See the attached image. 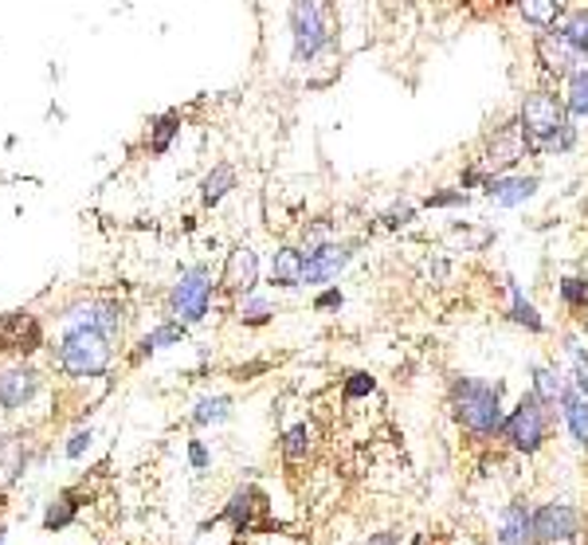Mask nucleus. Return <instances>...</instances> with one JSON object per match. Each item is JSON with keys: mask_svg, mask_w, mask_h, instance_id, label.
Here are the masks:
<instances>
[{"mask_svg": "<svg viewBox=\"0 0 588 545\" xmlns=\"http://www.w3.org/2000/svg\"><path fill=\"white\" fill-rule=\"evenodd\" d=\"M514 118L530 158H565L580 146V123H573L565 98L553 86H533L530 94H522Z\"/></svg>", "mask_w": 588, "mask_h": 545, "instance_id": "obj_1", "label": "nucleus"}, {"mask_svg": "<svg viewBox=\"0 0 588 545\" xmlns=\"http://www.w3.org/2000/svg\"><path fill=\"white\" fill-rule=\"evenodd\" d=\"M451 413L475 440H495L503 424V385L498 381H479V376H456L448 389Z\"/></svg>", "mask_w": 588, "mask_h": 545, "instance_id": "obj_2", "label": "nucleus"}, {"mask_svg": "<svg viewBox=\"0 0 588 545\" xmlns=\"http://www.w3.org/2000/svg\"><path fill=\"white\" fill-rule=\"evenodd\" d=\"M550 432H553V408H545L542 401H538V393L530 389V393L518 396V405L503 416L495 440H503L506 448L518 455H538L545 448V440H550Z\"/></svg>", "mask_w": 588, "mask_h": 545, "instance_id": "obj_3", "label": "nucleus"}, {"mask_svg": "<svg viewBox=\"0 0 588 545\" xmlns=\"http://www.w3.org/2000/svg\"><path fill=\"white\" fill-rule=\"evenodd\" d=\"M290 24V47H295V63L310 67L318 56H326L334 47V32H330V20L322 0H290L287 12Z\"/></svg>", "mask_w": 588, "mask_h": 545, "instance_id": "obj_4", "label": "nucleus"}, {"mask_svg": "<svg viewBox=\"0 0 588 545\" xmlns=\"http://www.w3.org/2000/svg\"><path fill=\"white\" fill-rule=\"evenodd\" d=\"M59 369L67 376H103L111 369V338L91 326H67L59 341Z\"/></svg>", "mask_w": 588, "mask_h": 545, "instance_id": "obj_5", "label": "nucleus"}, {"mask_svg": "<svg viewBox=\"0 0 588 545\" xmlns=\"http://www.w3.org/2000/svg\"><path fill=\"white\" fill-rule=\"evenodd\" d=\"M212 267L208 264H193L181 271V279L173 282V291H169V311L177 314V322L185 326H196V322L208 318V306H212Z\"/></svg>", "mask_w": 588, "mask_h": 545, "instance_id": "obj_6", "label": "nucleus"}, {"mask_svg": "<svg viewBox=\"0 0 588 545\" xmlns=\"http://www.w3.org/2000/svg\"><path fill=\"white\" fill-rule=\"evenodd\" d=\"M526 158H530V153H526V138H522V130H518V118H510V123L495 126V130L486 134L479 165H483L491 177H498V173H514Z\"/></svg>", "mask_w": 588, "mask_h": 545, "instance_id": "obj_7", "label": "nucleus"}, {"mask_svg": "<svg viewBox=\"0 0 588 545\" xmlns=\"http://www.w3.org/2000/svg\"><path fill=\"white\" fill-rule=\"evenodd\" d=\"M580 530H585V514L573 502H545V507L533 510V542L561 545L573 542Z\"/></svg>", "mask_w": 588, "mask_h": 545, "instance_id": "obj_8", "label": "nucleus"}, {"mask_svg": "<svg viewBox=\"0 0 588 545\" xmlns=\"http://www.w3.org/2000/svg\"><path fill=\"white\" fill-rule=\"evenodd\" d=\"M349 259H354V244H337V240L302 247V282L330 287L349 267Z\"/></svg>", "mask_w": 588, "mask_h": 545, "instance_id": "obj_9", "label": "nucleus"}, {"mask_svg": "<svg viewBox=\"0 0 588 545\" xmlns=\"http://www.w3.org/2000/svg\"><path fill=\"white\" fill-rule=\"evenodd\" d=\"M530 51H533L538 71H542L550 83H565V76H569L573 67H580V56L557 36V32H533Z\"/></svg>", "mask_w": 588, "mask_h": 545, "instance_id": "obj_10", "label": "nucleus"}, {"mask_svg": "<svg viewBox=\"0 0 588 545\" xmlns=\"http://www.w3.org/2000/svg\"><path fill=\"white\" fill-rule=\"evenodd\" d=\"M263 514H267V495H263L260 487H240L232 499H228L220 522H228L235 534H252V530H260V526L267 530Z\"/></svg>", "mask_w": 588, "mask_h": 545, "instance_id": "obj_11", "label": "nucleus"}, {"mask_svg": "<svg viewBox=\"0 0 588 545\" xmlns=\"http://www.w3.org/2000/svg\"><path fill=\"white\" fill-rule=\"evenodd\" d=\"M255 282H260V255L252 244H235L224 259V271H220V287L232 294H252Z\"/></svg>", "mask_w": 588, "mask_h": 545, "instance_id": "obj_12", "label": "nucleus"}, {"mask_svg": "<svg viewBox=\"0 0 588 545\" xmlns=\"http://www.w3.org/2000/svg\"><path fill=\"white\" fill-rule=\"evenodd\" d=\"M538 188H542V177H533V173H498L486 181L483 193L498 208H522L526 200L538 197Z\"/></svg>", "mask_w": 588, "mask_h": 545, "instance_id": "obj_13", "label": "nucleus"}, {"mask_svg": "<svg viewBox=\"0 0 588 545\" xmlns=\"http://www.w3.org/2000/svg\"><path fill=\"white\" fill-rule=\"evenodd\" d=\"M122 322H126V311H122V302L114 299H99V302H87V306H76V311L67 314V326H91L106 338H118L122 334Z\"/></svg>", "mask_w": 588, "mask_h": 545, "instance_id": "obj_14", "label": "nucleus"}, {"mask_svg": "<svg viewBox=\"0 0 588 545\" xmlns=\"http://www.w3.org/2000/svg\"><path fill=\"white\" fill-rule=\"evenodd\" d=\"M44 346V329L32 314H4L0 318V349L4 353H36Z\"/></svg>", "mask_w": 588, "mask_h": 545, "instance_id": "obj_15", "label": "nucleus"}, {"mask_svg": "<svg viewBox=\"0 0 588 545\" xmlns=\"http://www.w3.org/2000/svg\"><path fill=\"white\" fill-rule=\"evenodd\" d=\"M39 389V373L28 366H16V369H4L0 373V408H9V413H16V408H24L36 396Z\"/></svg>", "mask_w": 588, "mask_h": 545, "instance_id": "obj_16", "label": "nucleus"}, {"mask_svg": "<svg viewBox=\"0 0 588 545\" xmlns=\"http://www.w3.org/2000/svg\"><path fill=\"white\" fill-rule=\"evenodd\" d=\"M550 32H557L580 56V63H588V4H565Z\"/></svg>", "mask_w": 588, "mask_h": 545, "instance_id": "obj_17", "label": "nucleus"}, {"mask_svg": "<svg viewBox=\"0 0 588 545\" xmlns=\"http://www.w3.org/2000/svg\"><path fill=\"white\" fill-rule=\"evenodd\" d=\"M498 542L503 545H530L533 542V510L526 502H510L498 514Z\"/></svg>", "mask_w": 588, "mask_h": 545, "instance_id": "obj_18", "label": "nucleus"}, {"mask_svg": "<svg viewBox=\"0 0 588 545\" xmlns=\"http://www.w3.org/2000/svg\"><path fill=\"white\" fill-rule=\"evenodd\" d=\"M561 420H565L573 440L588 448V401L580 396L577 385H565V393H561Z\"/></svg>", "mask_w": 588, "mask_h": 545, "instance_id": "obj_19", "label": "nucleus"}, {"mask_svg": "<svg viewBox=\"0 0 588 545\" xmlns=\"http://www.w3.org/2000/svg\"><path fill=\"white\" fill-rule=\"evenodd\" d=\"M561 98H565V111H569L573 123H588V63L573 67L569 76H565Z\"/></svg>", "mask_w": 588, "mask_h": 545, "instance_id": "obj_20", "label": "nucleus"}, {"mask_svg": "<svg viewBox=\"0 0 588 545\" xmlns=\"http://www.w3.org/2000/svg\"><path fill=\"white\" fill-rule=\"evenodd\" d=\"M235 181H240V177H235L232 161H220V165H212V170L205 173V181H200V205L216 208L235 188Z\"/></svg>", "mask_w": 588, "mask_h": 545, "instance_id": "obj_21", "label": "nucleus"}, {"mask_svg": "<svg viewBox=\"0 0 588 545\" xmlns=\"http://www.w3.org/2000/svg\"><path fill=\"white\" fill-rule=\"evenodd\" d=\"M565 385H569V381H565L553 366H533L530 369V389L538 393V401H542L545 408H553V413L561 408V393H565Z\"/></svg>", "mask_w": 588, "mask_h": 545, "instance_id": "obj_22", "label": "nucleus"}, {"mask_svg": "<svg viewBox=\"0 0 588 545\" xmlns=\"http://www.w3.org/2000/svg\"><path fill=\"white\" fill-rule=\"evenodd\" d=\"M272 287H302V247H279L272 259Z\"/></svg>", "mask_w": 588, "mask_h": 545, "instance_id": "obj_23", "label": "nucleus"}, {"mask_svg": "<svg viewBox=\"0 0 588 545\" xmlns=\"http://www.w3.org/2000/svg\"><path fill=\"white\" fill-rule=\"evenodd\" d=\"M561 9H565V0H518V4H514V12H518L533 32H550L553 24H557Z\"/></svg>", "mask_w": 588, "mask_h": 545, "instance_id": "obj_24", "label": "nucleus"}, {"mask_svg": "<svg viewBox=\"0 0 588 545\" xmlns=\"http://www.w3.org/2000/svg\"><path fill=\"white\" fill-rule=\"evenodd\" d=\"M188 338V326L185 322H161L158 329H153V334H146V338L138 341V353H134V358H150V353H158V349H165V346H181V341Z\"/></svg>", "mask_w": 588, "mask_h": 545, "instance_id": "obj_25", "label": "nucleus"}, {"mask_svg": "<svg viewBox=\"0 0 588 545\" xmlns=\"http://www.w3.org/2000/svg\"><path fill=\"white\" fill-rule=\"evenodd\" d=\"M506 287H510V322L514 326L530 329V334H545V318L538 314V306L522 294V287H518L514 279H506Z\"/></svg>", "mask_w": 588, "mask_h": 545, "instance_id": "obj_26", "label": "nucleus"}, {"mask_svg": "<svg viewBox=\"0 0 588 545\" xmlns=\"http://www.w3.org/2000/svg\"><path fill=\"white\" fill-rule=\"evenodd\" d=\"M181 134V111H165L158 114L150 123V134H146V146H150L153 158H161V153H169V146H173V138Z\"/></svg>", "mask_w": 588, "mask_h": 545, "instance_id": "obj_27", "label": "nucleus"}, {"mask_svg": "<svg viewBox=\"0 0 588 545\" xmlns=\"http://www.w3.org/2000/svg\"><path fill=\"white\" fill-rule=\"evenodd\" d=\"M28 463V452H24V440H0V487H12L20 479V471Z\"/></svg>", "mask_w": 588, "mask_h": 545, "instance_id": "obj_28", "label": "nucleus"}, {"mask_svg": "<svg viewBox=\"0 0 588 545\" xmlns=\"http://www.w3.org/2000/svg\"><path fill=\"white\" fill-rule=\"evenodd\" d=\"M557 299L561 306L569 314H588V279L585 275H565V279H557Z\"/></svg>", "mask_w": 588, "mask_h": 545, "instance_id": "obj_29", "label": "nucleus"}, {"mask_svg": "<svg viewBox=\"0 0 588 545\" xmlns=\"http://www.w3.org/2000/svg\"><path fill=\"white\" fill-rule=\"evenodd\" d=\"M310 448H314V424L302 420L283 432V460L287 463H302L310 455Z\"/></svg>", "mask_w": 588, "mask_h": 545, "instance_id": "obj_30", "label": "nucleus"}, {"mask_svg": "<svg viewBox=\"0 0 588 545\" xmlns=\"http://www.w3.org/2000/svg\"><path fill=\"white\" fill-rule=\"evenodd\" d=\"M232 416V396H200L193 408V424L196 428H212V424H224Z\"/></svg>", "mask_w": 588, "mask_h": 545, "instance_id": "obj_31", "label": "nucleus"}, {"mask_svg": "<svg viewBox=\"0 0 588 545\" xmlns=\"http://www.w3.org/2000/svg\"><path fill=\"white\" fill-rule=\"evenodd\" d=\"M240 322L243 326H267V322L275 318V302L272 299H260V294H243L240 299Z\"/></svg>", "mask_w": 588, "mask_h": 545, "instance_id": "obj_32", "label": "nucleus"}, {"mask_svg": "<svg viewBox=\"0 0 588 545\" xmlns=\"http://www.w3.org/2000/svg\"><path fill=\"white\" fill-rule=\"evenodd\" d=\"M76 514H79L76 495H59V499L51 502V507H47L44 530H64V526H71V522H76Z\"/></svg>", "mask_w": 588, "mask_h": 545, "instance_id": "obj_33", "label": "nucleus"}, {"mask_svg": "<svg viewBox=\"0 0 588 545\" xmlns=\"http://www.w3.org/2000/svg\"><path fill=\"white\" fill-rule=\"evenodd\" d=\"M471 197L463 193V188H439V193H428V197L420 200V208H468Z\"/></svg>", "mask_w": 588, "mask_h": 545, "instance_id": "obj_34", "label": "nucleus"}, {"mask_svg": "<svg viewBox=\"0 0 588 545\" xmlns=\"http://www.w3.org/2000/svg\"><path fill=\"white\" fill-rule=\"evenodd\" d=\"M373 393H377V376L361 373V369L349 373L346 385H342V396H346V401H365V396H373Z\"/></svg>", "mask_w": 588, "mask_h": 545, "instance_id": "obj_35", "label": "nucleus"}, {"mask_svg": "<svg viewBox=\"0 0 588 545\" xmlns=\"http://www.w3.org/2000/svg\"><path fill=\"white\" fill-rule=\"evenodd\" d=\"M342 306H346V294L337 291L334 282H330V287H322V291L314 294V311H318V314H326V311H342Z\"/></svg>", "mask_w": 588, "mask_h": 545, "instance_id": "obj_36", "label": "nucleus"}, {"mask_svg": "<svg viewBox=\"0 0 588 545\" xmlns=\"http://www.w3.org/2000/svg\"><path fill=\"white\" fill-rule=\"evenodd\" d=\"M416 212H420V208L404 200V205H392L381 220H384V228H404V224H412V220H416Z\"/></svg>", "mask_w": 588, "mask_h": 545, "instance_id": "obj_37", "label": "nucleus"}, {"mask_svg": "<svg viewBox=\"0 0 588 545\" xmlns=\"http://www.w3.org/2000/svg\"><path fill=\"white\" fill-rule=\"evenodd\" d=\"M486 181H491V173H486L483 165H479V161L459 173V188H463V193H468V188H486Z\"/></svg>", "mask_w": 588, "mask_h": 545, "instance_id": "obj_38", "label": "nucleus"}, {"mask_svg": "<svg viewBox=\"0 0 588 545\" xmlns=\"http://www.w3.org/2000/svg\"><path fill=\"white\" fill-rule=\"evenodd\" d=\"M87 448H91V432H76L71 436V443H67V460H79Z\"/></svg>", "mask_w": 588, "mask_h": 545, "instance_id": "obj_39", "label": "nucleus"}, {"mask_svg": "<svg viewBox=\"0 0 588 545\" xmlns=\"http://www.w3.org/2000/svg\"><path fill=\"white\" fill-rule=\"evenodd\" d=\"M188 463H193L196 471H205V467H208V448H205L200 440L188 443Z\"/></svg>", "mask_w": 588, "mask_h": 545, "instance_id": "obj_40", "label": "nucleus"}, {"mask_svg": "<svg viewBox=\"0 0 588 545\" xmlns=\"http://www.w3.org/2000/svg\"><path fill=\"white\" fill-rule=\"evenodd\" d=\"M573 385H577V389H580V396H585V401H588V369H585V366L573 369Z\"/></svg>", "mask_w": 588, "mask_h": 545, "instance_id": "obj_41", "label": "nucleus"}, {"mask_svg": "<svg viewBox=\"0 0 588 545\" xmlns=\"http://www.w3.org/2000/svg\"><path fill=\"white\" fill-rule=\"evenodd\" d=\"M4 537H9V530H0V545H4Z\"/></svg>", "mask_w": 588, "mask_h": 545, "instance_id": "obj_42", "label": "nucleus"}, {"mask_svg": "<svg viewBox=\"0 0 588 545\" xmlns=\"http://www.w3.org/2000/svg\"><path fill=\"white\" fill-rule=\"evenodd\" d=\"M530 545H545V542H530Z\"/></svg>", "mask_w": 588, "mask_h": 545, "instance_id": "obj_43", "label": "nucleus"}, {"mask_svg": "<svg viewBox=\"0 0 588 545\" xmlns=\"http://www.w3.org/2000/svg\"><path fill=\"white\" fill-rule=\"evenodd\" d=\"M232 545H240V542H232Z\"/></svg>", "mask_w": 588, "mask_h": 545, "instance_id": "obj_44", "label": "nucleus"}, {"mask_svg": "<svg viewBox=\"0 0 588 545\" xmlns=\"http://www.w3.org/2000/svg\"><path fill=\"white\" fill-rule=\"evenodd\" d=\"M479 545H483V542H479Z\"/></svg>", "mask_w": 588, "mask_h": 545, "instance_id": "obj_45", "label": "nucleus"}]
</instances>
